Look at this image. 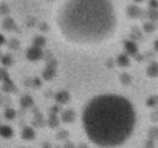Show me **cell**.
Instances as JSON below:
<instances>
[{
    "label": "cell",
    "mask_w": 158,
    "mask_h": 148,
    "mask_svg": "<svg viewBox=\"0 0 158 148\" xmlns=\"http://www.w3.org/2000/svg\"><path fill=\"white\" fill-rule=\"evenodd\" d=\"M33 45H34V46H39V48H44L45 39H44V37H36V39L33 40Z\"/></svg>",
    "instance_id": "2e32d148"
},
{
    "label": "cell",
    "mask_w": 158,
    "mask_h": 148,
    "mask_svg": "<svg viewBox=\"0 0 158 148\" xmlns=\"http://www.w3.org/2000/svg\"><path fill=\"white\" fill-rule=\"evenodd\" d=\"M0 60H2V65L6 68V66H10V65H13V56H2L0 57Z\"/></svg>",
    "instance_id": "7c38bea8"
},
{
    "label": "cell",
    "mask_w": 158,
    "mask_h": 148,
    "mask_svg": "<svg viewBox=\"0 0 158 148\" xmlns=\"http://www.w3.org/2000/svg\"><path fill=\"white\" fill-rule=\"evenodd\" d=\"M25 56H27V59H28L30 62H37V60H40V59L44 57V51H42V48L33 45V46H30V48L27 49Z\"/></svg>",
    "instance_id": "3957f363"
},
{
    "label": "cell",
    "mask_w": 158,
    "mask_h": 148,
    "mask_svg": "<svg viewBox=\"0 0 158 148\" xmlns=\"http://www.w3.org/2000/svg\"><path fill=\"white\" fill-rule=\"evenodd\" d=\"M59 120H62L64 123H73L74 120H76V113L73 111V110H64L62 113H60V116H59Z\"/></svg>",
    "instance_id": "277c9868"
},
{
    "label": "cell",
    "mask_w": 158,
    "mask_h": 148,
    "mask_svg": "<svg viewBox=\"0 0 158 148\" xmlns=\"http://www.w3.org/2000/svg\"><path fill=\"white\" fill-rule=\"evenodd\" d=\"M56 102L59 105L68 103L70 102V93L68 91H59V93H56Z\"/></svg>",
    "instance_id": "9c48e42d"
},
{
    "label": "cell",
    "mask_w": 158,
    "mask_h": 148,
    "mask_svg": "<svg viewBox=\"0 0 158 148\" xmlns=\"http://www.w3.org/2000/svg\"><path fill=\"white\" fill-rule=\"evenodd\" d=\"M44 77L48 79V80H51V79L54 77V69H53V68H45V71H44Z\"/></svg>",
    "instance_id": "5bb4252c"
},
{
    "label": "cell",
    "mask_w": 158,
    "mask_h": 148,
    "mask_svg": "<svg viewBox=\"0 0 158 148\" xmlns=\"http://www.w3.org/2000/svg\"><path fill=\"white\" fill-rule=\"evenodd\" d=\"M127 16H129L130 19H139V17L143 16V11H141L139 6H136V5H130V6L127 8Z\"/></svg>",
    "instance_id": "ba28073f"
},
{
    "label": "cell",
    "mask_w": 158,
    "mask_h": 148,
    "mask_svg": "<svg viewBox=\"0 0 158 148\" xmlns=\"http://www.w3.org/2000/svg\"><path fill=\"white\" fill-rule=\"evenodd\" d=\"M81 120L90 143L118 146L132 137L136 125V111L127 97L106 93L92 97L84 105Z\"/></svg>",
    "instance_id": "7a4b0ae2"
},
{
    "label": "cell",
    "mask_w": 158,
    "mask_h": 148,
    "mask_svg": "<svg viewBox=\"0 0 158 148\" xmlns=\"http://www.w3.org/2000/svg\"><path fill=\"white\" fill-rule=\"evenodd\" d=\"M149 8L150 10H158V0H150V2H149Z\"/></svg>",
    "instance_id": "ffe728a7"
},
{
    "label": "cell",
    "mask_w": 158,
    "mask_h": 148,
    "mask_svg": "<svg viewBox=\"0 0 158 148\" xmlns=\"http://www.w3.org/2000/svg\"><path fill=\"white\" fill-rule=\"evenodd\" d=\"M20 137L22 140H33L36 137V131L33 127H23L22 131H20Z\"/></svg>",
    "instance_id": "5b68a950"
},
{
    "label": "cell",
    "mask_w": 158,
    "mask_h": 148,
    "mask_svg": "<svg viewBox=\"0 0 158 148\" xmlns=\"http://www.w3.org/2000/svg\"><path fill=\"white\" fill-rule=\"evenodd\" d=\"M8 79H10V74L6 72V69H5V66H3L2 69H0V80L5 82V80H8Z\"/></svg>",
    "instance_id": "ac0fdd59"
},
{
    "label": "cell",
    "mask_w": 158,
    "mask_h": 148,
    "mask_svg": "<svg viewBox=\"0 0 158 148\" xmlns=\"http://www.w3.org/2000/svg\"><path fill=\"white\" fill-rule=\"evenodd\" d=\"M135 2H144V0H135Z\"/></svg>",
    "instance_id": "484cf974"
},
{
    "label": "cell",
    "mask_w": 158,
    "mask_h": 148,
    "mask_svg": "<svg viewBox=\"0 0 158 148\" xmlns=\"http://www.w3.org/2000/svg\"><path fill=\"white\" fill-rule=\"evenodd\" d=\"M5 42H6L5 36H3V34H0V45H5Z\"/></svg>",
    "instance_id": "7402d4cb"
},
{
    "label": "cell",
    "mask_w": 158,
    "mask_h": 148,
    "mask_svg": "<svg viewBox=\"0 0 158 148\" xmlns=\"http://www.w3.org/2000/svg\"><path fill=\"white\" fill-rule=\"evenodd\" d=\"M116 63L119 65V66H129L130 65V59H129V54H119L118 57H116Z\"/></svg>",
    "instance_id": "8fae6325"
},
{
    "label": "cell",
    "mask_w": 158,
    "mask_h": 148,
    "mask_svg": "<svg viewBox=\"0 0 158 148\" xmlns=\"http://www.w3.org/2000/svg\"><path fill=\"white\" fill-rule=\"evenodd\" d=\"M118 17L113 0H64L56 13V29L76 46H95L109 40Z\"/></svg>",
    "instance_id": "6da1fadb"
},
{
    "label": "cell",
    "mask_w": 158,
    "mask_h": 148,
    "mask_svg": "<svg viewBox=\"0 0 158 148\" xmlns=\"http://www.w3.org/2000/svg\"><path fill=\"white\" fill-rule=\"evenodd\" d=\"M16 110H11V108H8L6 111H5V119H8V120H13V119H16Z\"/></svg>",
    "instance_id": "9a60e30c"
},
{
    "label": "cell",
    "mask_w": 158,
    "mask_h": 148,
    "mask_svg": "<svg viewBox=\"0 0 158 148\" xmlns=\"http://www.w3.org/2000/svg\"><path fill=\"white\" fill-rule=\"evenodd\" d=\"M152 133V137H158V130H150Z\"/></svg>",
    "instance_id": "603a6c76"
},
{
    "label": "cell",
    "mask_w": 158,
    "mask_h": 148,
    "mask_svg": "<svg viewBox=\"0 0 158 148\" xmlns=\"http://www.w3.org/2000/svg\"><path fill=\"white\" fill-rule=\"evenodd\" d=\"M153 48H155V51H158V40L153 43Z\"/></svg>",
    "instance_id": "d4e9b609"
},
{
    "label": "cell",
    "mask_w": 158,
    "mask_h": 148,
    "mask_svg": "<svg viewBox=\"0 0 158 148\" xmlns=\"http://www.w3.org/2000/svg\"><path fill=\"white\" fill-rule=\"evenodd\" d=\"M124 49H126V54H129V56H136L138 54V46L132 40H126L124 42Z\"/></svg>",
    "instance_id": "52a82bcc"
},
{
    "label": "cell",
    "mask_w": 158,
    "mask_h": 148,
    "mask_svg": "<svg viewBox=\"0 0 158 148\" xmlns=\"http://www.w3.org/2000/svg\"><path fill=\"white\" fill-rule=\"evenodd\" d=\"M20 105H22L23 108H27V107H31V105H33V99H31L30 96H23V99L20 100Z\"/></svg>",
    "instance_id": "4fadbf2b"
},
{
    "label": "cell",
    "mask_w": 158,
    "mask_h": 148,
    "mask_svg": "<svg viewBox=\"0 0 158 148\" xmlns=\"http://www.w3.org/2000/svg\"><path fill=\"white\" fill-rule=\"evenodd\" d=\"M147 76L149 77H158V62H152L147 66Z\"/></svg>",
    "instance_id": "30bf717a"
},
{
    "label": "cell",
    "mask_w": 158,
    "mask_h": 148,
    "mask_svg": "<svg viewBox=\"0 0 158 148\" xmlns=\"http://www.w3.org/2000/svg\"><path fill=\"white\" fill-rule=\"evenodd\" d=\"M149 19H150V22H156L158 20V10H149Z\"/></svg>",
    "instance_id": "e0dca14e"
},
{
    "label": "cell",
    "mask_w": 158,
    "mask_h": 148,
    "mask_svg": "<svg viewBox=\"0 0 158 148\" xmlns=\"http://www.w3.org/2000/svg\"><path fill=\"white\" fill-rule=\"evenodd\" d=\"M14 136V128L11 125H0V137L2 139H11Z\"/></svg>",
    "instance_id": "8992f818"
},
{
    "label": "cell",
    "mask_w": 158,
    "mask_h": 148,
    "mask_svg": "<svg viewBox=\"0 0 158 148\" xmlns=\"http://www.w3.org/2000/svg\"><path fill=\"white\" fill-rule=\"evenodd\" d=\"M153 29H155V22H147V23H144V31L152 33Z\"/></svg>",
    "instance_id": "d6986e66"
},
{
    "label": "cell",
    "mask_w": 158,
    "mask_h": 148,
    "mask_svg": "<svg viewBox=\"0 0 158 148\" xmlns=\"http://www.w3.org/2000/svg\"><path fill=\"white\" fill-rule=\"evenodd\" d=\"M156 102H158V97H150V99L147 100V105H149V107H155Z\"/></svg>",
    "instance_id": "44dd1931"
},
{
    "label": "cell",
    "mask_w": 158,
    "mask_h": 148,
    "mask_svg": "<svg viewBox=\"0 0 158 148\" xmlns=\"http://www.w3.org/2000/svg\"><path fill=\"white\" fill-rule=\"evenodd\" d=\"M121 80L127 84V82H130V77H127V76H123V77H121Z\"/></svg>",
    "instance_id": "cb8c5ba5"
}]
</instances>
